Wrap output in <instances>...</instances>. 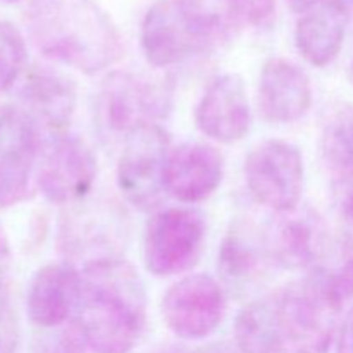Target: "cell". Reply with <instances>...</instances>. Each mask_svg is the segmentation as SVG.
<instances>
[{"instance_id":"cell-1","label":"cell","mask_w":353,"mask_h":353,"mask_svg":"<svg viewBox=\"0 0 353 353\" xmlns=\"http://www.w3.org/2000/svg\"><path fill=\"white\" fill-rule=\"evenodd\" d=\"M76 326L95 353H131L147 324V293L126 259L100 261L81 269Z\"/></svg>"},{"instance_id":"cell-2","label":"cell","mask_w":353,"mask_h":353,"mask_svg":"<svg viewBox=\"0 0 353 353\" xmlns=\"http://www.w3.org/2000/svg\"><path fill=\"white\" fill-rule=\"evenodd\" d=\"M28 26L38 50L83 74H97L123 55V38L95 0H31Z\"/></svg>"},{"instance_id":"cell-3","label":"cell","mask_w":353,"mask_h":353,"mask_svg":"<svg viewBox=\"0 0 353 353\" xmlns=\"http://www.w3.org/2000/svg\"><path fill=\"white\" fill-rule=\"evenodd\" d=\"M238 24L230 0H155L141 21V52L154 68H171L212 50Z\"/></svg>"},{"instance_id":"cell-4","label":"cell","mask_w":353,"mask_h":353,"mask_svg":"<svg viewBox=\"0 0 353 353\" xmlns=\"http://www.w3.org/2000/svg\"><path fill=\"white\" fill-rule=\"evenodd\" d=\"M285 352L326 353L340 330L343 303L336 293L334 274L324 268L290 283L272 296Z\"/></svg>"},{"instance_id":"cell-5","label":"cell","mask_w":353,"mask_h":353,"mask_svg":"<svg viewBox=\"0 0 353 353\" xmlns=\"http://www.w3.org/2000/svg\"><path fill=\"white\" fill-rule=\"evenodd\" d=\"M130 243V217L112 196H86L61 214L59 252L83 268L100 261L124 259Z\"/></svg>"},{"instance_id":"cell-6","label":"cell","mask_w":353,"mask_h":353,"mask_svg":"<svg viewBox=\"0 0 353 353\" xmlns=\"http://www.w3.org/2000/svg\"><path fill=\"white\" fill-rule=\"evenodd\" d=\"M172 105V88L164 79L114 71L103 78L95 95V123L107 138H123L138 128L159 124Z\"/></svg>"},{"instance_id":"cell-7","label":"cell","mask_w":353,"mask_h":353,"mask_svg":"<svg viewBox=\"0 0 353 353\" xmlns=\"http://www.w3.org/2000/svg\"><path fill=\"white\" fill-rule=\"evenodd\" d=\"M205 216L193 207L155 210L143 234V264L155 278H169L195 268L205 247Z\"/></svg>"},{"instance_id":"cell-8","label":"cell","mask_w":353,"mask_h":353,"mask_svg":"<svg viewBox=\"0 0 353 353\" xmlns=\"http://www.w3.org/2000/svg\"><path fill=\"white\" fill-rule=\"evenodd\" d=\"M171 138L161 124L138 128L123 141L117 161V188L128 203L143 212H155L165 193V165Z\"/></svg>"},{"instance_id":"cell-9","label":"cell","mask_w":353,"mask_h":353,"mask_svg":"<svg viewBox=\"0 0 353 353\" xmlns=\"http://www.w3.org/2000/svg\"><path fill=\"white\" fill-rule=\"evenodd\" d=\"M243 169L255 202L276 214L299 209L305 179L299 147L285 140H264L248 152Z\"/></svg>"},{"instance_id":"cell-10","label":"cell","mask_w":353,"mask_h":353,"mask_svg":"<svg viewBox=\"0 0 353 353\" xmlns=\"http://www.w3.org/2000/svg\"><path fill=\"white\" fill-rule=\"evenodd\" d=\"M97 172V155L88 141L65 131L52 134L40 150L37 183L48 202L68 207L90 196Z\"/></svg>"},{"instance_id":"cell-11","label":"cell","mask_w":353,"mask_h":353,"mask_svg":"<svg viewBox=\"0 0 353 353\" xmlns=\"http://www.w3.org/2000/svg\"><path fill=\"white\" fill-rule=\"evenodd\" d=\"M161 312L165 326L179 340H205L223 324L226 293L210 274L183 276L162 296Z\"/></svg>"},{"instance_id":"cell-12","label":"cell","mask_w":353,"mask_h":353,"mask_svg":"<svg viewBox=\"0 0 353 353\" xmlns=\"http://www.w3.org/2000/svg\"><path fill=\"white\" fill-rule=\"evenodd\" d=\"M40 128L19 105H0V207L21 202L40 157Z\"/></svg>"},{"instance_id":"cell-13","label":"cell","mask_w":353,"mask_h":353,"mask_svg":"<svg viewBox=\"0 0 353 353\" xmlns=\"http://www.w3.org/2000/svg\"><path fill=\"white\" fill-rule=\"evenodd\" d=\"M200 133L217 143L243 140L252 126V110L243 78L236 72L216 76L207 85L195 109Z\"/></svg>"},{"instance_id":"cell-14","label":"cell","mask_w":353,"mask_h":353,"mask_svg":"<svg viewBox=\"0 0 353 353\" xmlns=\"http://www.w3.org/2000/svg\"><path fill=\"white\" fill-rule=\"evenodd\" d=\"M269 252L276 268L286 271H312L327 248V231L312 210L295 209L279 214L265 226Z\"/></svg>"},{"instance_id":"cell-15","label":"cell","mask_w":353,"mask_h":353,"mask_svg":"<svg viewBox=\"0 0 353 353\" xmlns=\"http://www.w3.org/2000/svg\"><path fill=\"white\" fill-rule=\"evenodd\" d=\"M272 265L265 228L243 219L231 224L217 254V271L224 285L247 293L261 285Z\"/></svg>"},{"instance_id":"cell-16","label":"cell","mask_w":353,"mask_h":353,"mask_svg":"<svg viewBox=\"0 0 353 353\" xmlns=\"http://www.w3.org/2000/svg\"><path fill=\"white\" fill-rule=\"evenodd\" d=\"M224 178V157L214 145L186 141L172 148L165 165V193L181 203H200Z\"/></svg>"},{"instance_id":"cell-17","label":"cell","mask_w":353,"mask_h":353,"mask_svg":"<svg viewBox=\"0 0 353 353\" xmlns=\"http://www.w3.org/2000/svg\"><path fill=\"white\" fill-rule=\"evenodd\" d=\"M257 103L268 123H295L312 105L310 78L299 64L288 59H269L259 76Z\"/></svg>"},{"instance_id":"cell-18","label":"cell","mask_w":353,"mask_h":353,"mask_svg":"<svg viewBox=\"0 0 353 353\" xmlns=\"http://www.w3.org/2000/svg\"><path fill=\"white\" fill-rule=\"evenodd\" d=\"M23 109L33 117L38 128L52 134L65 133L76 110V81L50 65H33L26 71L21 85Z\"/></svg>"},{"instance_id":"cell-19","label":"cell","mask_w":353,"mask_h":353,"mask_svg":"<svg viewBox=\"0 0 353 353\" xmlns=\"http://www.w3.org/2000/svg\"><path fill=\"white\" fill-rule=\"evenodd\" d=\"M81 290V271L74 264L52 262L31 278L26 293L28 317L41 330H55L76 312Z\"/></svg>"},{"instance_id":"cell-20","label":"cell","mask_w":353,"mask_h":353,"mask_svg":"<svg viewBox=\"0 0 353 353\" xmlns=\"http://www.w3.org/2000/svg\"><path fill=\"white\" fill-rule=\"evenodd\" d=\"M348 23L350 9L345 0H323L296 23V50L316 68L331 64L343 47Z\"/></svg>"},{"instance_id":"cell-21","label":"cell","mask_w":353,"mask_h":353,"mask_svg":"<svg viewBox=\"0 0 353 353\" xmlns=\"http://www.w3.org/2000/svg\"><path fill=\"white\" fill-rule=\"evenodd\" d=\"M321 155L331 186L353 183V105L338 103L327 112L321 131Z\"/></svg>"},{"instance_id":"cell-22","label":"cell","mask_w":353,"mask_h":353,"mask_svg":"<svg viewBox=\"0 0 353 353\" xmlns=\"http://www.w3.org/2000/svg\"><path fill=\"white\" fill-rule=\"evenodd\" d=\"M234 347L240 353L285 352L272 296L254 300L238 312L234 321Z\"/></svg>"},{"instance_id":"cell-23","label":"cell","mask_w":353,"mask_h":353,"mask_svg":"<svg viewBox=\"0 0 353 353\" xmlns=\"http://www.w3.org/2000/svg\"><path fill=\"white\" fill-rule=\"evenodd\" d=\"M26 43L9 21H0V93L7 92L26 68Z\"/></svg>"},{"instance_id":"cell-24","label":"cell","mask_w":353,"mask_h":353,"mask_svg":"<svg viewBox=\"0 0 353 353\" xmlns=\"http://www.w3.org/2000/svg\"><path fill=\"white\" fill-rule=\"evenodd\" d=\"M50 331V334H45L38 341L34 353H86L88 350L85 338L74 321H71L69 326L65 324Z\"/></svg>"},{"instance_id":"cell-25","label":"cell","mask_w":353,"mask_h":353,"mask_svg":"<svg viewBox=\"0 0 353 353\" xmlns=\"http://www.w3.org/2000/svg\"><path fill=\"white\" fill-rule=\"evenodd\" d=\"M19 345V319L9 288H0V353H16Z\"/></svg>"},{"instance_id":"cell-26","label":"cell","mask_w":353,"mask_h":353,"mask_svg":"<svg viewBox=\"0 0 353 353\" xmlns=\"http://www.w3.org/2000/svg\"><path fill=\"white\" fill-rule=\"evenodd\" d=\"M240 23H248L257 28L272 24L276 12V0H230Z\"/></svg>"},{"instance_id":"cell-27","label":"cell","mask_w":353,"mask_h":353,"mask_svg":"<svg viewBox=\"0 0 353 353\" xmlns=\"http://www.w3.org/2000/svg\"><path fill=\"white\" fill-rule=\"evenodd\" d=\"M333 188V205L341 234L353 241V183Z\"/></svg>"},{"instance_id":"cell-28","label":"cell","mask_w":353,"mask_h":353,"mask_svg":"<svg viewBox=\"0 0 353 353\" xmlns=\"http://www.w3.org/2000/svg\"><path fill=\"white\" fill-rule=\"evenodd\" d=\"M334 285H336V293L343 303V309L347 305H352L353 309V259L334 274Z\"/></svg>"},{"instance_id":"cell-29","label":"cell","mask_w":353,"mask_h":353,"mask_svg":"<svg viewBox=\"0 0 353 353\" xmlns=\"http://www.w3.org/2000/svg\"><path fill=\"white\" fill-rule=\"evenodd\" d=\"M336 353H353V309H350L338 331Z\"/></svg>"},{"instance_id":"cell-30","label":"cell","mask_w":353,"mask_h":353,"mask_svg":"<svg viewBox=\"0 0 353 353\" xmlns=\"http://www.w3.org/2000/svg\"><path fill=\"white\" fill-rule=\"evenodd\" d=\"M10 264V248L9 241H7L6 233H3L2 226H0V285L6 283L7 271H9Z\"/></svg>"},{"instance_id":"cell-31","label":"cell","mask_w":353,"mask_h":353,"mask_svg":"<svg viewBox=\"0 0 353 353\" xmlns=\"http://www.w3.org/2000/svg\"><path fill=\"white\" fill-rule=\"evenodd\" d=\"M193 353H240V352H238V348L233 347V345L221 341V343L205 345V347L199 348V350H195Z\"/></svg>"},{"instance_id":"cell-32","label":"cell","mask_w":353,"mask_h":353,"mask_svg":"<svg viewBox=\"0 0 353 353\" xmlns=\"http://www.w3.org/2000/svg\"><path fill=\"white\" fill-rule=\"evenodd\" d=\"M290 3H292V7L295 10H299V12H303V10H309L312 9V7H316L317 3H321L323 0H288Z\"/></svg>"},{"instance_id":"cell-33","label":"cell","mask_w":353,"mask_h":353,"mask_svg":"<svg viewBox=\"0 0 353 353\" xmlns=\"http://www.w3.org/2000/svg\"><path fill=\"white\" fill-rule=\"evenodd\" d=\"M154 353H193V352H188L185 347H176V345H168V347L159 348V350L154 352Z\"/></svg>"},{"instance_id":"cell-34","label":"cell","mask_w":353,"mask_h":353,"mask_svg":"<svg viewBox=\"0 0 353 353\" xmlns=\"http://www.w3.org/2000/svg\"><path fill=\"white\" fill-rule=\"evenodd\" d=\"M0 2H6V3H14V2H19V0H0Z\"/></svg>"}]
</instances>
